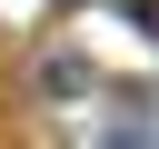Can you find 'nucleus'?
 I'll use <instances>...</instances> for the list:
<instances>
[{
	"instance_id": "nucleus-1",
	"label": "nucleus",
	"mask_w": 159,
	"mask_h": 149,
	"mask_svg": "<svg viewBox=\"0 0 159 149\" xmlns=\"http://www.w3.org/2000/svg\"><path fill=\"white\" fill-rule=\"evenodd\" d=\"M40 89H50V99H60V89H89V70H80V60H40Z\"/></svg>"
}]
</instances>
